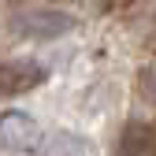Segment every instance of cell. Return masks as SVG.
I'll use <instances>...</instances> for the list:
<instances>
[{
    "instance_id": "1",
    "label": "cell",
    "mask_w": 156,
    "mask_h": 156,
    "mask_svg": "<svg viewBox=\"0 0 156 156\" xmlns=\"http://www.w3.org/2000/svg\"><path fill=\"white\" fill-rule=\"evenodd\" d=\"M45 130L26 112H0V149L8 156H45Z\"/></svg>"
},
{
    "instance_id": "2",
    "label": "cell",
    "mask_w": 156,
    "mask_h": 156,
    "mask_svg": "<svg viewBox=\"0 0 156 156\" xmlns=\"http://www.w3.org/2000/svg\"><path fill=\"white\" fill-rule=\"evenodd\" d=\"M11 30L19 37H30V41H52V37H63L67 30H74V19L67 11L30 8V11H23V15L11 19Z\"/></svg>"
},
{
    "instance_id": "3",
    "label": "cell",
    "mask_w": 156,
    "mask_h": 156,
    "mask_svg": "<svg viewBox=\"0 0 156 156\" xmlns=\"http://www.w3.org/2000/svg\"><path fill=\"white\" fill-rule=\"evenodd\" d=\"M45 74L48 71L37 60H8V63H0V97H19V93H26L34 86H41Z\"/></svg>"
},
{
    "instance_id": "4",
    "label": "cell",
    "mask_w": 156,
    "mask_h": 156,
    "mask_svg": "<svg viewBox=\"0 0 156 156\" xmlns=\"http://www.w3.org/2000/svg\"><path fill=\"white\" fill-rule=\"evenodd\" d=\"M119 156H156V138H152V126H130V130L123 134Z\"/></svg>"
},
{
    "instance_id": "5",
    "label": "cell",
    "mask_w": 156,
    "mask_h": 156,
    "mask_svg": "<svg viewBox=\"0 0 156 156\" xmlns=\"http://www.w3.org/2000/svg\"><path fill=\"white\" fill-rule=\"evenodd\" d=\"M141 93L149 101H156V67H145L141 71Z\"/></svg>"
}]
</instances>
